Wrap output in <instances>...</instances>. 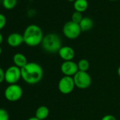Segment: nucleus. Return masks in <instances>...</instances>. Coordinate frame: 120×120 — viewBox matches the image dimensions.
I'll return each mask as SVG.
<instances>
[{
	"label": "nucleus",
	"mask_w": 120,
	"mask_h": 120,
	"mask_svg": "<svg viewBox=\"0 0 120 120\" xmlns=\"http://www.w3.org/2000/svg\"><path fill=\"white\" fill-rule=\"evenodd\" d=\"M21 79L27 83L34 85L38 83L43 77V69L36 62H28L24 67L21 69Z\"/></svg>",
	"instance_id": "f257e3e1"
},
{
	"label": "nucleus",
	"mask_w": 120,
	"mask_h": 120,
	"mask_svg": "<svg viewBox=\"0 0 120 120\" xmlns=\"http://www.w3.org/2000/svg\"><path fill=\"white\" fill-rule=\"evenodd\" d=\"M24 43L29 47H36L42 43L44 35L42 30L35 24H31L26 27L23 34Z\"/></svg>",
	"instance_id": "f03ea898"
},
{
	"label": "nucleus",
	"mask_w": 120,
	"mask_h": 120,
	"mask_svg": "<svg viewBox=\"0 0 120 120\" xmlns=\"http://www.w3.org/2000/svg\"><path fill=\"white\" fill-rule=\"evenodd\" d=\"M42 47L43 49L50 54L58 53L62 47V39L56 33H48L44 36L42 41Z\"/></svg>",
	"instance_id": "7ed1b4c3"
},
{
	"label": "nucleus",
	"mask_w": 120,
	"mask_h": 120,
	"mask_svg": "<svg viewBox=\"0 0 120 120\" xmlns=\"http://www.w3.org/2000/svg\"><path fill=\"white\" fill-rule=\"evenodd\" d=\"M62 32L64 35L67 38L70 40H74L80 36L82 31L79 24L69 21L64 25Z\"/></svg>",
	"instance_id": "20e7f679"
},
{
	"label": "nucleus",
	"mask_w": 120,
	"mask_h": 120,
	"mask_svg": "<svg viewBox=\"0 0 120 120\" xmlns=\"http://www.w3.org/2000/svg\"><path fill=\"white\" fill-rule=\"evenodd\" d=\"M75 86L80 89H86L89 88L92 83V79L87 71H79L73 76Z\"/></svg>",
	"instance_id": "39448f33"
},
{
	"label": "nucleus",
	"mask_w": 120,
	"mask_h": 120,
	"mask_svg": "<svg viewBox=\"0 0 120 120\" xmlns=\"http://www.w3.org/2000/svg\"><path fill=\"white\" fill-rule=\"evenodd\" d=\"M23 95V89L18 84H11L7 87L4 90L6 99L10 102L19 100Z\"/></svg>",
	"instance_id": "423d86ee"
},
{
	"label": "nucleus",
	"mask_w": 120,
	"mask_h": 120,
	"mask_svg": "<svg viewBox=\"0 0 120 120\" xmlns=\"http://www.w3.org/2000/svg\"><path fill=\"white\" fill-rule=\"evenodd\" d=\"M75 87L76 86L74 81L73 77L71 76H64L60 79L58 83V89L59 92L64 95L71 93L74 90Z\"/></svg>",
	"instance_id": "0eeeda50"
},
{
	"label": "nucleus",
	"mask_w": 120,
	"mask_h": 120,
	"mask_svg": "<svg viewBox=\"0 0 120 120\" xmlns=\"http://www.w3.org/2000/svg\"><path fill=\"white\" fill-rule=\"evenodd\" d=\"M21 69L15 65L9 67L5 71L4 81L9 85L16 84V83L21 79Z\"/></svg>",
	"instance_id": "6e6552de"
},
{
	"label": "nucleus",
	"mask_w": 120,
	"mask_h": 120,
	"mask_svg": "<svg viewBox=\"0 0 120 120\" xmlns=\"http://www.w3.org/2000/svg\"><path fill=\"white\" fill-rule=\"evenodd\" d=\"M60 70H61V72L64 74V76L73 77L79 71V68L77 63H76L75 62L66 61L61 64Z\"/></svg>",
	"instance_id": "1a4fd4ad"
},
{
	"label": "nucleus",
	"mask_w": 120,
	"mask_h": 120,
	"mask_svg": "<svg viewBox=\"0 0 120 120\" xmlns=\"http://www.w3.org/2000/svg\"><path fill=\"white\" fill-rule=\"evenodd\" d=\"M58 54L64 62L66 61H73L75 57V50L73 47L70 46H62L58 52Z\"/></svg>",
	"instance_id": "9d476101"
},
{
	"label": "nucleus",
	"mask_w": 120,
	"mask_h": 120,
	"mask_svg": "<svg viewBox=\"0 0 120 120\" xmlns=\"http://www.w3.org/2000/svg\"><path fill=\"white\" fill-rule=\"evenodd\" d=\"M7 42L11 47H17L24 42L23 36L19 33H13L7 37Z\"/></svg>",
	"instance_id": "9b49d317"
},
{
	"label": "nucleus",
	"mask_w": 120,
	"mask_h": 120,
	"mask_svg": "<svg viewBox=\"0 0 120 120\" xmlns=\"http://www.w3.org/2000/svg\"><path fill=\"white\" fill-rule=\"evenodd\" d=\"M13 62L14 65L20 69H22L28 63L26 56L21 53H16L14 55Z\"/></svg>",
	"instance_id": "f8f14e48"
},
{
	"label": "nucleus",
	"mask_w": 120,
	"mask_h": 120,
	"mask_svg": "<svg viewBox=\"0 0 120 120\" xmlns=\"http://www.w3.org/2000/svg\"><path fill=\"white\" fill-rule=\"evenodd\" d=\"M49 114V108L47 106L42 105L40 106L35 111V117H37L40 120H45L46 119Z\"/></svg>",
	"instance_id": "ddd939ff"
},
{
	"label": "nucleus",
	"mask_w": 120,
	"mask_h": 120,
	"mask_svg": "<svg viewBox=\"0 0 120 120\" xmlns=\"http://www.w3.org/2000/svg\"><path fill=\"white\" fill-rule=\"evenodd\" d=\"M88 2L87 0H76L74 2V8L76 11L83 13L87 10Z\"/></svg>",
	"instance_id": "4468645a"
},
{
	"label": "nucleus",
	"mask_w": 120,
	"mask_h": 120,
	"mask_svg": "<svg viewBox=\"0 0 120 120\" xmlns=\"http://www.w3.org/2000/svg\"><path fill=\"white\" fill-rule=\"evenodd\" d=\"M93 21L89 17H83L82 21L79 23L81 31L84 32L91 30L93 27Z\"/></svg>",
	"instance_id": "2eb2a0df"
},
{
	"label": "nucleus",
	"mask_w": 120,
	"mask_h": 120,
	"mask_svg": "<svg viewBox=\"0 0 120 120\" xmlns=\"http://www.w3.org/2000/svg\"><path fill=\"white\" fill-rule=\"evenodd\" d=\"M79 71H88L90 68V63L86 59H81L77 63Z\"/></svg>",
	"instance_id": "dca6fc26"
},
{
	"label": "nucleus",
	"mask_w": 120,
	"mask_h": 120,
	"mask_svg": "<svg viewBox=\"0 0 120 120\" xmlns=\"http://www.w3.org/2000/svg\"><path fill=\"white\" fill-rule=\"evenodd\" d=\"M17 4V0H3L2 5L7 10L13 9Z\"/></svg>",
	"instance_id": "f3484780"
},
{
	"label": "nucleus",
	"mask_w": 120,
	"mask_h": 120,
	"mask_svg": "<svg viewBox=\"0 0 120 120\" xmlns=\"http://www.w3.org/2000/svg\"><path fill=\"white\" fill-rule=\"evenodd\" d=\"M83 15H82V13H80V12H78V11H74L72 15H71V21L76 23H78L79 24L80 22L82 21L83 19Z\"/></svg>",
	"instance_id": "a211bd4d"
},
{
	"label": "nucleus",
	"mask_w": 120,
	"mask_h": 120,
	"mask_svg": "<svg viewBox=\"0 0 120 120\" xmlns=\"http://www.w3.org/2000/svg\"><path fill=\"white\" fill-rule=\"evenodd\" d=\"M0 120H9L8 112L3 108H0Z\"/></svg>",
	"instance_id": "6ab92c4d"
},
{
	"label": "nucleus",
	"mask_w": 120,
	"mask_h": 120,
	"mask_svg": "<svg viewBox=\"0 0 120 120\" xmlns=\"http://www.w3.org/2000/svg\"><path fill=\"white\" fill-rule=\"evenodd\" d=\"M7 24V18L6 16L0 13V30L3 29Z\"/></svg>",
	"instance_id": "aec40b11"
},
{
	"label": "nucleus",
	"mask_w": 120,
	"mask_h": 120,
	"mask_svg": "<svg viewBox=\"0 0 120 120\" xmlns=\"http://www.w3.org/2000/svg\"><path fill=\"white\" fill-rule=\"evenodd\" d=\"M101 120H116V119L112 114H106L101 119Z\"/></svg>",
	"instance_id": "412c9836"
},
{
	"label": "nucleus",
	"mask_w": 120,
	"mask_h": 120,
	"mask_svg": "<svg viewBox=\"0 0 120 120\" xmlns=\"http://www.w3.org/2000/svg\"><path fill=\"white\" fill-rule=\"evenodd\" d=\"M5 79V71H4V69L0 67V83H2Z\"/></svg>",
	"instance_id": "4be33fe9"
},
{
	"label": "nucleus",
	"mask_w": 120,
	"mask_h": 120,
	"mask_svg": "<svg viewBox=\"0 0 120 120\" xmlns=\"http://www.w3.org/2000/svg\"><path fill=\"white\" fill-rule=\"evenodd\" d=\"M2 42H3V35L0 33V45L2 43Z\"/></svg>",
	"instance_id": "5701e85b"
},
{
	"label": "nucleus",
	"mask_w": 120,
	"mask_h": 120,
	"mask_svg": "<svg viewBox=\"0 0 120 120\" xmlns=\"http://www.w3.org/2000/svg\"><path fill=\"white\" fill-rule=\"evenodd\" d=\"M28 120H40V119H38L37 117H35V116H32V117H30V118H29Z\"/></svg>",
	"instance_id": "b1692460"
},
{
	"label": "nucleus",
	"mask_w": 120,
	"mask_h": 120,
	"mask_svg": "<svg viewBox=\"0 0 120 120\" xmlns=\"http://www.w3.org/2000/svg\"><path fill=\"white\" fill-rule=\"evenodd\" d=\"M117 74L120 77V66L117 68Z\"/></svg>",
	"instance_id": "393cba45"
},
{
	"label": "nucleus",
	"mask_w": 120,
	"mask_h": 120,
	"mask_svg": "<svg viewBox=\"0 0 120 120\" xmlns=\"http://www.w3.org/2000/svg\"><path fill=\"white\" fill-rule=\"evenodd\" d=\"M2 47H1V46H0V55H1V54H2Z\"/></svg>",
	"instance_id": "a878e982"
},
{
	"label": "nucleus",
	"mask_w": 120,
	"mask_h": 120,
	"mask_svg": "<svg viewBox=\"0 0 120 120\" xmlns=\"http://www.w3.org/2000/svg\"><path fill=\"white\" fill-rule=\"evenodd\" d=\"M67 1H69V2H74L76 0H67Z\"/></svg>",
	"instance_id": "bb28decb"
},
{
	"label": "nucleus",
	"mask_w": 120,
	"mask_h": 120,
	"mask_svg": "<svg viewBox=\"0 0 120 120\" xmlns=\"http://www.w3.org/2000/svg\"><path fill=\"white\" fill-rule=\"evenodd\" d=\"M109 1H111V2H114V1H116V0H109Z\"/></svg>",
	"instance_id": "cd10ccee"
},
{
	"label": "nucleus",
	"mask_w": 120,
	"mask_h": 120,
	"mask_svg": "<svg viewBox=\"0 0 120 120\" xmlns=\"http://www.w3.org/2000/svg\"><path fill=\"white\" fill-rule=\"evenodd\" d=\"M71 120H76V119H71Z\"/></svg>",
	"instance_id": "c85d7f7f"
},
{
	"label": "nucleus",
	"mask_w": 120,
	"mask_h": 120,
	"mask_svg": "<svg viewBox=\"0 0 120 120\" xmlns=\"http://www.w3.org/2000/svg\"><path fill=\"white\" fill-rule=\"evenodd\" d=\"M2 1H3V0H2Z\"/></svg>",
	"instance_id": "c756f323"
}]
</instances>
